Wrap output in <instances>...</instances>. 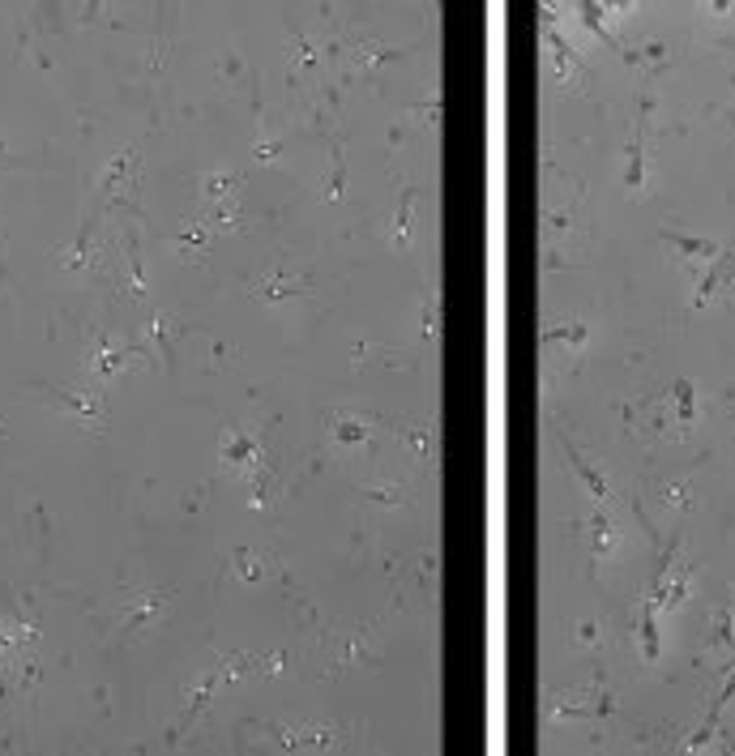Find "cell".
I'll list each match as a JSON object with an SVG mask.
<instances>
[{"mask_svg":"<svg viewBox=\"0 0 735 756\" xmlns=\"http://www.w3.org/2000/svg\"><path fill=\"white\" fill-rule=\"evenodd\" d=\"M56 397V407L69 415V419H77V424H91V427H103V402L94 394H86V389H61Z\"/></svg>","mask_w":735,"mask_h":756,"instance_id":"cell-1","label":"cell"},{"mask_svg":"<svg viewBox=\"0 0 735 756\" xmlns=\"http://www.w3.org/2000/svg\"><path fill=\"white\" fill-rule=\"evenodd\" d=\"M129 355H133V347H124V342H111V338H103V333H99V342H94V355H91V377L94 380H111L124 368V363H129Z\"/></svg>","mask_w":735,"mask_h":756,"instance_id":"cell-2","label":"cell"},{"mask_svg":"<svg viewBox=\"0 0 735 756\" xmlns=\"http://www.w3.org/2000/svg\"><path fill=\"white\" fill-rule=\"evenodd\" d=\"M278 743H283V748H334L338 735H334L330 726L295 723V726H283V731H278Z\"/></svg>","mask_w":735,"mask_h":756,"instance_id":"cell-3","label":"cell"},{"mask_svg":"<svg viewBox=\"0 0 735 756\" xmlns=\"http://www.w3.org/2000/svg\"><path fill=\"white\" fill-rule=\"evenodd\" d=\"M330 436L338 449H363V445H372V427L363 415H334Z\"/></svg>","mask_w":735,"mask_h":756,"instance_id":"cell-4","label":"cell"},{"mask_svg":"<svg viewBox=\"0 0 735 756\" xmlns=\"http://www.w3.org/2000/svg\"><path fill=\"white\" fill-rule=\"evenodd\" d=\"M167 603H171V594H167V590H141V594H137V603L129 607V616H124V633H137V628L154 624Z\"/></svg>","mask_w":735,"mask_h":756,"instance_id":"cell-5","label":"cell"},{"mask_svg":"<svg viewBox=\"0 0 735 756\" xmlns=\"http://www.w3.org/2000/svg\"><path fill=\"white\" fill-rule=\"evenodd\" d=\"M133 167H137V146H124V150L103 167V176H99V201H107L111 193H121V184L133 176Z\"/></svg>","mask_w":735,"mask_h":756,"instance_id":"cell-6","label":"cell"},{"mask_svg":"<svg viewBox=\"0 0 735 756\" xmlns=\"http://www.w3.org/2000/svg\"><path fill=\"white\" fill-rule=\"evenodd\" d=\"M240 184V176L236 171H210L206 180H201V201H206V210H218V206H227L231 197V188Z\"/></svg>","mask_w":735,"mask_h":756,"instance_id":"cell-7","label":"cell"},{"mask_svg":"<svg viewBox=\"0 0 735 756\" xmlns=\"http://www.w3.org/2000/svg\"><path fill=\"white\" fill-rule=\"evenodd\" d=\"M642 133H645V107H642V116H637V133H633V141L624 146V188H642V180H645Z\"/></svg>","mask_w":735,"mask_h":756,"instance_id":"cell-8","label":"cell"},{"mask_svg":"<svg viewBox=\"0 0 735 756\" xmlns=\"http://www.w3.org/2000/svg\"><path fill=\"white\" fill-rule=\"evenodd\" d=\"M543 39H547V52H552V73H556V81H569L573 73H582L577 56L569 52V43H565L560 34H556V31H543Z\"/></svg>","mask_w":735,"mask_h":756,"instance_id":"cell-9","label":"cell"},{"mask_svg":"<svg viewBox=\"0 0 735 756\" xmlns=\"http://www.w3.org/2000/svg\"><path fill=\"white\" fill-rule=\"evenodd\" d=\"M637 633H642V658H645V663H659V654H662L659 611H654V603H650V598H645V607H642V624H637Z\"/></svg>","mask_w":735,"mask_h":756,"instance_id":"cell-10","label":"cell"},{"mask_svg":"<svg viewBox=\"0 0 735 756\" xmlns=\"http://www.w3.org/2000/svg\"><path fill=\"white\" fill-rule=\"evenodd\" d=\"M261 295H270V300H286V295H300L304 291V282L295 278V273H283V270H270V273H261L253 282Z\"/></svg>","mask_w":735,"mask_h":756,"instance_id":"cell-11","label":"cell"},{"mask_svg":"<svg viewBox=\"0 0 735 756\" xmlns=\"http://www.w3.org/2000/svg\"><path fill=\"white\" fill-rule=\"evenodd\" d=\"M223 454H227L231 466H244L248 474H253V466H256V436H253V432H231Z\"/></svg>","mask_w":735,"mask_h":756,"instance_id":"cell-12","label":"cell"},{"mask_svg":"<svg viewBox=\"0 0 735 756\" xmlns=\"http://www.w3.org/2000/svg\"><path fill=\"white\" fill-rule=\"evenodd\" d=\"M615 539H620V534H615L612 517H607V513H595V517H590V556L603 560L615 547Z\"/></svg>","mask_w":735,"mask_h":756,"instance_id":"cell-13","label":"cell"},{"mask_svg":"<svg viewBox=\"0 0 735 756\" xmlns=\"http://www.w3.org/2000/svg\"><path fill=\"white\" fill-rule=\"evenodd\" d=\"M210 240H214V227L210 223H193V227H184L180 235H176V253H206L210 248Z\"/></svg>","mask_w":735,"mask_h":756,"instance_id":"cell-14","label":"cell"},{"mask_svg":"<svg viewBox=\"0 0 735 756\" xmlns=\"http://www.w3.org/2000/svg\"><path fill=\"white\" fill-rule=\"evenodd\" d=\"M565 454H569L573 470H577V474H582V483L590 487V496H595V500H603V496H607V483H603V474H599V470H595V466H590V462H585V457L577 454V449H573L569 440H565Z\"/></svg>","mask_w":735,"mask_h":756,"instance_id":"cell-15","label":"cell"},{"mask_svg":"<svg viewBox=\"0 0 735 756\" xmlns=\"http://www.w3.org/2000/svg\"><path fill=\"white\" fill-rule=\"evenodd\" d=\"M577 17H582V26L595 34V39H603L607 47H615L612 31H607V5H582V9H577Z\"/></svg>","mask_w":735,"mask_h":756,"instance_id":"cell-16","label":"cell"},{"mask_svg":"<svg viewBox=\"0 0 735 756\" xmlns=\"http://www.w3.org/2000/svg\"><path fill=\"white\" fill-rule=\"evenodd\" d=\"M662 240L667 244H675L680 253H689V257H705V261H714L722 253L719 244H710V240H689V235H675V231H662Z\"/></svg>","mask_w":735,"mask_h":756,"instance_id":"cell-17","label":"cell"},{"mask_svg":"<svg viewBox=\"0 0 735 756\" xmlns=\"http://www.w3.org/2000/svg\"><path fill=\"white\" fill-rule=\"evenodd\" d=\"M672 397H675V419L689 427L692 419H697V394H692V380H675Z\"/></svg>","mask_w":735,"mask_h":756,"instance_id":"cell-18","label":"cell"},{"mask_svg":"<svg viewBox=\"0 0 735 756\" xmlns=\"http://www.w3.org/2000/svg\"><path fill=\"white\" fill-rule=\"evenodd\" d=\"M710 646H722V650L735 654V624H731V611H727V607L714 611V636H710Z\"/></svg>","mask_w":735,"mask_h":756,"instance_id":"cell-19","label":"cell"},{"mask_svg":"<svg viewBox=\"0 0 735 756\" xmlns=\"http://www.w3.org/2000/svg\"><path fill=\"white\" fill-rule=\"evenodd\" d=\"M406 449H411V457H432V427L415 424L411 432H406Z\"/></svg>","mask_w":735,"mask_h":756,"instance_id":"cell-20","label":"cell"},{"mask_svg":"<svg viewBox=\"0 0 735 756\" xmlns=\"http://www.w3.org/2000/svg\"><path fill=\"white\" fill-rule=\"evenodd\" d=\"M585 338H590V330H585V325H565V330H547V333H543V342H547V347H552V342L585 347Z\"/></svg>","mask_w":735,"mask_h":756,"instance_id":"cell-21","label":"cell"},{"mask_svg":"<svg viewBox=\"0 0 735 756\" xmlns=\"http://www.w3.org/2000/svg\"><path fill=\"white\" fill-rule=\"evenodd\" d=\"M236 577L240 581H256L261 577V560L248 556V551H236Z\"/></svg>","mask_w":735,"mask_h":756,"instance_id":"cell-22","label":"cell"},{"mask_svg":"<svg viewBox=\"0 0 735 756\" xmlns=\"http://www.w3.org/2000/svg\"><path fill=\"white\" fill-rule=\"evenodd\" d=\"M411 206H415V193L406 188V193H402V210H398V231H393V244H398V248H406V218H411Z\"/></svg>","mask_w":735,"mask_h":756,"instance_id":"cell-23","label":"cell"},{"mask_svg":"<svg viewBox=\"0 0 735 756\" xmlns=\"http://www.w3.org/2000/svg\"><path fill=\"white\" fill-rule=\"evenodd\" d=\"M363 496L376 500V504H402V492H398V487H363Z\"/></svg>","mask_w":735,"mask_h":756,"instance_id":"cell-24","label":"cell"}]
</instances>
